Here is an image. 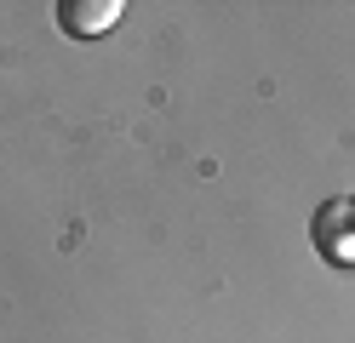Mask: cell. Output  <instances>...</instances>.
<instances>
[{
	"label": "cell",
	"mask_w": 355,
	"mask_h": 343,
	"mask_svg": "<svg viewBox=\"0 0 355 343\" xmlns=\"http://www.w3.org/2000/svg\"><path fill=\"white\" fill-rule=\"evenodd\" d=\"M309 235H315V252L327 263H355V200H327Z\"/></svg>",
	"instance_id": "1"
},
{
	"label": "cell",
	"mask_w": 355,
	"mask_h": 343,
	"mask_svg": "<svg viewBox=\"0 0 355 343\" xmlns=\"http://www.w3.org/2000/svg\"><path fill=\"white\" fill-rule=\"evenodd\" d=\"M121 0H63L58 6V23H63V35H75V40H92L103 29H115L121 23Z\"/></svg>",
	"instance_id": "2"
}]
</instances>
